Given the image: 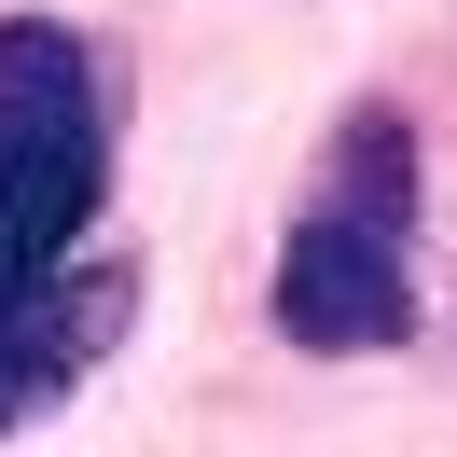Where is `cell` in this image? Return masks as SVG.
<instances>
[{"label":"cell","instance_id":"3957f363","mask_svg":"<svg viewBox=\"0 0 457 457\" xmlns=\"http://www.w3.org/2000/svg\"><path fill=\"white\" fill-rule=\"evenodd\" d=\"M125 305H139V263H112V250H70L42 291H14V305H0V444H14V429H29L84 361H112Z\"/></svg>","mask_w":457,"mask_h":457},{"label":"cell","instance_id":"7a4b0ae2","mask_svg":"<svg viewBox=\"0 0 457 457\" xmlns=\"http://www.w3.org/2000/svg\"><path fill=\"white\" fill-rule=\"evenodd\" d=\"M278 333L319 346V361H374V346L416 333V222L388 208H346V195H305V222L278 236Z\"/></svg>","mask_w":457,"mask_h":457},{"label":"cell","instance_id":"6da1fadb","mask_svg":"<svg viewBox=\"0 0 457 457\" xmlns=\"http://www.w3.org/2000/svg\"><path fill=\"white\" fill-rule=\"evenodd\" d=\"M112 208V56L56 14H0V305L42 291Z\"/></svg>","mask_w":457,"mask_h":457}]
</instances>
